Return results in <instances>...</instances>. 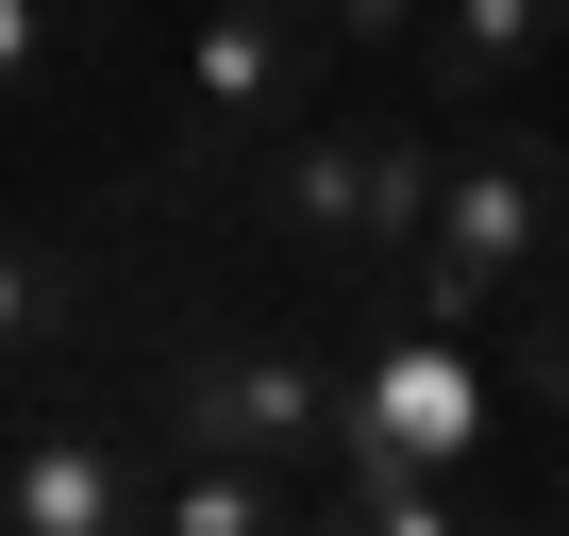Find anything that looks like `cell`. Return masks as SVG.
I'll return each instance as SVG.
<instances>
[{
    "label": "cell",
    "instance_id": "cell-1",
    "mask_svg": "<svg viewBox=\"0 0 569 536\" xmlns=\"http://www.w3.org/2000/svg\"><path fill=\"white\" fill-rule=\"evenodd\" d=\"M552 235H569V151L552 135H469L452 168H436V218H419V319L436 336H469V319H502V302H536L552 286Z\"/></svg>",
    "mask_w": 569,
    "mask_h": 536
},
{
    "label": "cell",
    "instance_id": "cell-2",
    "mask_svg": "<svg viewBox=\"0 0 569 536\" xmlns=\"http://www.w3.org/2000/svg\"><path fill=\"white\" fill-rule=\"evenodd\" d=\"M302 101H319V18L302 0H201L184 18V168L268 151Z\"/></svg>",
    "mask_w": 569,
    "mask_h": 536
},
{
    "label": "cell",
    "instance_id": "cell-3",
    "mask_svg": "<svg viewBox=\"0 0 569 536\" xmlns=\"http://www.w3.org/2000/svg\"><path fill=\"white\" fill-rule=\"evenodd\" d=\"M151 436H168V453H234V469H284V486H302V469L336 453V369H302V353H184L168 403H151Z\"/></svg>",
    "mask_w": 569,
    "mask_h": 536
},
{
    "label": "cell",
    "instance_id": "cell-4",
    "mask_svg": "<svg viewBox=\"0 0 569 536\" xmlns=\"http://www.w3.org/2000/svg\"><path fill=\"white\" fill-rule=\"evenodd\" d=\"M486 436V386H469V336H386L369 369H336V469H452Z\"/></svg>",
    "mask_w": 569,
    "mask_h": 536
},
{
    "label": "cell",
    "instance_id": "cell-5",
    "mask_svg": "<svg viewBox=\"0 0 569 536\" xmlns=\"http://www.w3.org/2000/svg\"><path fill=\"white\" fill-rule=\"evenodd\" d=\"M0 519H18V536H134V519H151V469H134L118 436L51 419V436L0 453Z\"/></svg>",
    "mask_w": 569,
    "mask_h": 536
},
{
    "label": "cell",
    "instance_id": "cell-6",
    "mask_svg": "<svg viewBox=\"0 0 569 536\" xmlns=\"http://www.w3.org/2000/svg\"><path fill=\"white\" fill-rule=\"evenodd\" d=\"M268 151H284L268 168V235H302L319 268H369V118H319L302 101Z\"/></svg>",
    "mask_w": 569,
    "mask_h": 536
},
{
    "label": "cell",
    "instance_id": "cell-7",
    "mask_svg": "<svg viewBox=\"0 0 569 536\" xmlns=\"http://www.w3.org/2000/svg\"><path fill=\"white\" fill-rule=\"evenodd\" d=\"M536 51H552V0H419V101L436 118H486Z\"/></svg>",
    "mask_w": 569,
    "mask_h": 536
},
{
    "label": "cell",
    "instance_id": "cell-8",
    "mask_svg": "<svg viewBox=\"0 0 569 536\" xmlns=\"http://www.w3.org/2000/svg\"><path fill=\"white\" fill-rule=\"evenodd\" d=\"M68 319H84V251L0 235V369H18V353H68Z\"/></svg>",
    "mask_w": 569,
    "mask_h": 536
},
{
    "label": "cell",
    "instance_id": "cell-9",
    "mask_svg": "<svg viewBox=\"0 0 569 536\" xmlns=\"http://www.w3.org/2000/svg\"><path fill=\"white\" fill-rule=\"evenodd\" d=\"M436 168H452V151H436L419 118H369V268H402V251H419V218H436Z\"/></svg>",
    "mask_w": 569,
    "mask_h": 536
},
{
    "label": "cell",
    "instance_id": "cell-10",
    "mask_svg": "<svg viewBox=\"0 0 569 536\" xmlns=\"http://www.w3.org/2000/svg\"><path fill=\"white\" fill-rule=\"evenodd\" d=\"M151 519H168V536H268V519H284V469H234V453H184V469L151 486Z\"/></svg>",
    "mask_w": 569,
    "mask_h": 536
},
{
    "label": "cell",
    "instance_id": "cell-11",
    "mask_svg": "<svg viewBox=\"0 0 569 536\" xmlns=\"http://www.w3.org/2000/svg\"><path fill=\"white\" fill-rule=\"evenodd\" d=\"M352 519H369V536H452L469 486H452V469H352Z\"/></svg>",
    "mask_w": 569,
    "mask_h": 536
},
{
    "label": "cell",
    "instance_id": "cell-12",
    "mask_svg": "<svg viewBox=\"0 0 569 536\" xmlns=\"http://www.w3.org/2000/svg\"><path fill=\"white\" fill-rule=\"evenodd\" d=\"M302 18H319L336 51H402V34H419V0H302Z\"/></svg>",
    "mask_w": 569,
    "mask_h": 536
},
{
    "label": "cell",
    "instance_id": "cell-13",
    "mask_svg": "<svg viewBox=\"0 0 569 536\" xmlns=\"http://www.w3.org/2000/svg\"><path fill=\"white\" fill-rule=\"evenodd\" d=\"M51 34H68V0H0V85H34V68H51Z\"/></svg>",
    "mask_w": 569,
    "mask_h": 536
},
{
    "label": "cell",
    "instance_id": "cell-14",
    "mask_svg": "<svg viewBox=\"0 0 569 536\" xmlns=\"http://www.w3.org/2000/svg\"><path fill=\"white\" fill-rule=\"evenodd\" d=\"M536 403L569 419V302H536Z\"/></svg>",
    "mask_w": 569,
    "mask_h": 536
},
{
    "label": "cell",
    "instance_id": "cell-15",
    "mask_svg": "<svg viewBox=\"0 0 569 536\" xmlns=\"http://www.w3.org/2000/svg\"><path fill=\"white\" fill-rule=\"evenodd\" d=\"M552 34H569V0H552Z\"/></svg>",
    "mask_w": 569,
    "mask_h": 536
}]
</instances>
